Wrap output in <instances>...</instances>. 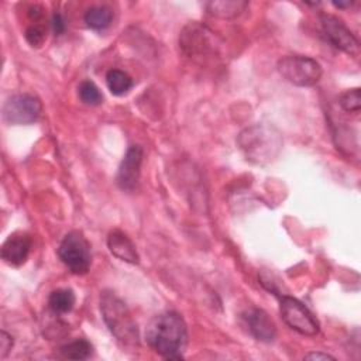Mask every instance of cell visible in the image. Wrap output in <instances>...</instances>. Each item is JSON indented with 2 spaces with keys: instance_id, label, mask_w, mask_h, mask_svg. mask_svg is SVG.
Segmentation results:
<instances>
[{
  "instance_id": "12",
  "label": "cell",
  "mask_w": 361,
  "mask_h": 361,
  "mask_svg": "<svg viewBox=\"0 0 361 361\" xmlns=\"http://www.w3.org/2000/svg\"><path fill=\"white\" fill-rule=\"evenodd\" d=\"M250 333L259 341L271 343L276 337V327L271 317L258 307H251L243 314Z\"/></svg>"
},
{
  "instance_id": "18",
  "label": "cell",
  "mask_w": 361,
  "mask_h": 361,
  "mask_svg": "<svg viewBox=\"0 0 361 361\" xmlns=\"http://www.w3.org/2000/svg\"><path fill=\"white\" fill-rule=\"evenodd\" d=\"M92 351L93 345L85 338H76L59 348L61 355L68 360H86L92 355Z\"/></svg>"
},
{
  "instance_id": "17",
  "label": "cell",
  "mask_w": 361,
  "mask_h": 361,
  "mask_svg": "<svg viewBox=\"0 0 361 361\" xmlns=\"http://www.w3.org/2000/svg\"><path fill=\"white\" fill-rule=\"evenodd\" d=\"M106 83L109 90L116 96H123L133 87L131 76L120 69H110L106 75Z\"/></svg>"
},
{
  "instance_id": "14",
  "label": "cell",
  "mask_w": 361,
  "mask_h": 361,
  "mask_svg": "<svg viewBox=\"0 0 361 361\" xmlns=\"http://www.w3.org/2000/svg\"><path fill=\"white\" fill-rule=\"evenodd\" d=\"M247 7H248V3L243 1V0H220V1L206 3L207 13L217 18H223V20L235 18Z\"/></svg>"
},
{
  "instance_id": "26",
  "label": "cell",
  "mask_w": 361,
  "mask_h": 361,
  "mask_svg": "<svg viewBox=\"0 0 361 361\" xmlns=\"http://www.w3.org/2000/svg\"><path fill=\"white\" fill-rule=\"evenodd\" d=\"M354 4L353 0H347V1H333V6L337 8H348Z\"/></svg>"
},
{
  "instance_id": "5",
  "label": "cell",
  "mask_w": 361,
  "mask_h": 361,
  "mask_svg": "<svg viewBox=\"0 0 361 361\" xmlns=\"http://www.w3.org/2000/svg\"><path fill=\"white\" fill-rule=\"evenodd\" d=\"M58 257L72 274L83 275L92 264L90 244L80 231H69L58 247Z\"/></svg>"
},
{
  "instance_id": "21",
  "label": "cell",
  "mask_w": 361,
  "mask_h": 361,
  "mask_svg": "<svg viewBox=\"0 0 361 361\" xmlns=\"http://www.w3.org/2000/svg\"><path fill=\"white\" fill-rule=\"evenodd\" d=\"M25 41L31 45V47H41L45 41V30L41 25H31L25 30Z\"/></svg>"
},
{
  "instance_id": "16",
  "label": "cell",
  "mask_w": 361,
  "mask_h": 361,
  "mask_svg": "<svg viewBox=\"0 0 361 361\" xmlns=\"http://www.w3.org/2000/svg\"><path fill=\"white\" fill-rule=\"evenodd\" d=\"M85 23L92 30H104L113 21V11L107 6H93L85 13Z\"/></svg>"
},
{
  "instance_id": "3",
  "label": "cell",
  "mask_w": 361,
  "mask_h": 361,
  "mask_svg": "<svg viewBox=\"0 0 361 361\" xmlns=\"http://www.w3.org/2000/svg\"><path fill=\"white\" fill-rule=\"evenodd\" d=\"M238 145L247 159L255 164H267L278 155L282 140L275 128L255 124L240 133Z\"/></svg>"
},
{
  "instance_id": "10",
  "label": "cell",
  "mask_w": 361,
  "mask_h": 361,
  "mask_svg": "<svg viewBox=\"0 0 361 361\" xmlns=\"http://www.w3.org/2000/svg\"><path fill=\"white\" fill-rule=\"evenodd\" d=\"M142 164V148L140 145H131L117 172V183L123 190H133L138 183Z\"/></svg>"
},
{
  "instance_id": "23",
  "label": "cell",
  "mask_w": 361,
  "mask_h": 361,
  "mask_svg": "<svg viewBox=\"0 0 361 361\" xmlns=\"http://www.w3.org/2000/svg\"><path fill=\"white\" fill-rule=\"evenodd\" d=\"M65 28H66L65 18L62 17V14L55 13V14L52 16V30H54L55 35H61V34H63Z\"/></svg>"
},
{
  "instance_id": "24",
  "label": "cell",
  "mask_w": 361,
  "mask_h": 361,
  "mask_svg": "<svg viewBox=\"0 0 361 361\" xmlns=\"http://www.w3.org/2000/svg\"><path fill=\"white\" fill-rule=\"evenodd\" d=\"M306 360H334L333 355L326 353H309L305 355Z\"/></svg>"
},
{
  "instance_id": "15",
  "label": "cell",
  "mask_w": 361,
  "mask_h": 361,
  "mask_svg": "<svg viewBox=\"0 0 361 361\" xmlns=\"http://www.w3.org/2000/svg\"><path fill=\"white\" fill-rule=\"evenodd\" d=\"M76 302L75 293L72 289L59 288L49 293L48 298V306L54 314H63L73 309Z\"/></svg>"
},
{
  "instance_id": "2",
  "label": "cell",
  "mask_w": 361,
  "mask_h": 361,
  "mask_svg": "<svg viewBox=\"0 0 361 361\" xmlns=\"http://www.w3.org/2000/svg\"><path fill=\"white\" fill-rule=\"evenodd\" d=\"M102 317L110 333L126 345L138 344V329L126 303L110 290L100 295Z\"/></svg>"
},
{
  "instance_id": "20",
  "label": "cell",
  "mask_w": 361,
  "mask_h": 361,
  "mask_svg": "<svg viewBox=\"0 0 361 361\" xmlns=\"http://www.w3.org/2000/svg\"><path fill=\"white\" fill-rule=\"evenodd\" d=\"M338 103L347 113H360L361 109V92L358 87L341 93Z\"/></svg>"
},
{
  "instance_id": "4",
  "label": "cell",
  "mask_w": 361,
  "mask_h": 361,
  "mask_svg": "<svg viewBox=\"0 0 361 361\" xmlns=\"http://www.w3.org/2000/svg\"><path fill=\"white\" fill-rule=\"evenodd\" d=\"M278 72L281 76L295 86H314L322 78L320 63L305 55H288L278 61Z\"/></svg>"
},
{
  "instance_id": "22",
  "label": "cell",
  "mask_w": 361,
  "mask_h": 361,
  "mask_svg": "<svg viewBox=\"0 0 361 361\" xmlns=\"http://www.w3.org/2000/svg\"><path fill=\"white\" fill-rule=\"evenodd\" d=\"M13 347V337L4 330L0 333V358H6Z\"/></svg>"
},
{
  "instance_id": "25",
  "label": "cell",
  "mask_w": 361,
  "mask_h": 361,
  "mask_svg": "<svg viewBox=\"0 0 361 361\" xmlns=\"http://www.w3.org/2000/svg\"><path fill=\"white\" fill-rule=\"evenodd\" d=\"M28 14H30V17H34V20H37V18H39L42 16V11H41V8L38 6H32L30 8Z\"/></svg>"
},
{
  "instance_id": "13",
  "label": "cell",
  "mask_w": 361,
  "mask_h": 361,
  "mask_svg": "<svg viewBox=\"0 0 361 361\" xmlns=\"http://www.w3.org/2000/svg\"><path fill=\"white\" fill-rule=\"evenodd\" d=\"M107 247L114 257H117L118 259H121L124 262L137 264L140 259L134 243L130 240V237L127 234H124L120 230H114L109 234Z\"/></svg>"
},
{
  "instance_id": "6",
  "label": "cell",
  "mask_w": 361,
  "mask_h": 361,
  "mask_svg": "<svg viewBox=\"0 0 361 361\" xmlns=\"http://www.w3.org/2000/svg\"><path fill=\"white\" fill-rule=\"evenodd\" d=\"M279 312L282 320L299 334L316 336L320 330V324L313 313L300 300L292 296H281Z\"/></svg>"
},
{
  "instance_id": "9",
  "label": "cell",
  "mask_w": 361,
  "mask_h": 361,
  "mask_svg": "<svg viewBox=\"0 0 361 361\" xmlns=\"http://www.w3.org/2000/svg\"><path fill=\"white\" fill-rule=\"evenodd\" d=\"M320 31L323 37L337 49L348 54L358 55L360 42L357 37L351 32V30L336 16L331 14H320L319 17Z\"/></svg>"
},
{
  "instance_id": "7",
  "label": "cell",
  "mask_w": 361,
  "mask_h": 361,
  "mask_svg": "<svg viewBox=\"0 0 361 361\" xmlns=\"http://www.w3.org/2000/svg\"><path fill=\"white\" fill-rule=\"evenodd\" d=\"M42 111V103L38 97L28 93L10 96L3 106V118L13 126L31 124L38 120Z\"/></svg>"
},
{
  "instance_id": "1",
  "label": "cell",
  "mask_w": 361,
  "mask_h": 361,
  "mask_svg": "<svg viewBox=\"0 0 361 361\" xmlns=\"http://www.w3.org/2000/svg\"><path fill=\"white\" fill-rule=\"evenodd\" d=\"M145 336L149 347L168 360L182 358L188 344L186 323L176 312H165L154 317Z\"/></svg>"
},
{
  "instance_id": "8",
  "label": "cell",
  "mask_w": 361,
  "mask_h": 361,
  "mask_svg": "<svg viewBox=\"0 0 361 361\" xmlns=\"http://www.w3.org/2000/svg\"><path fill=\"white\" fill-rule=\"evenodd\" d=\"M179 44L183 52L195 59L209 56L217 49V41L213 32L199 23H190L182 30Z\"/></svg>"
},
{
  "instance_id": "19",
  "label": "cell",
  "mask_w": 361,
  "mask_h": 361,
  "mask_svg": "<svg viewBox=\"0 0 361 361\" xmlns=\"http://www.w3.org/2000/svg\"><path fill=\"white\" fill-rule=\"evenodd\" d=\"M79 99L89 106H97L103 102V94L100 89L92 80H83L78 87Z\"/></svg>"
},
{
  "instance_id": "11",
  "label": "cell",
  "mask_w": 361,
  "mask_h": 361,
  "mask_svg": "<svg viewBox=\"0 0 361 361\" xmlns=\"http://www.w3.org/2000/svg\"><path fill=\"white\" fill-rule=\"evenodd\" d=\"M32 240L27 233L16 231L10 234L1 245V258L6 264L13 267L23 265L31 251Z\"/></svg>"
}]
</instances>
